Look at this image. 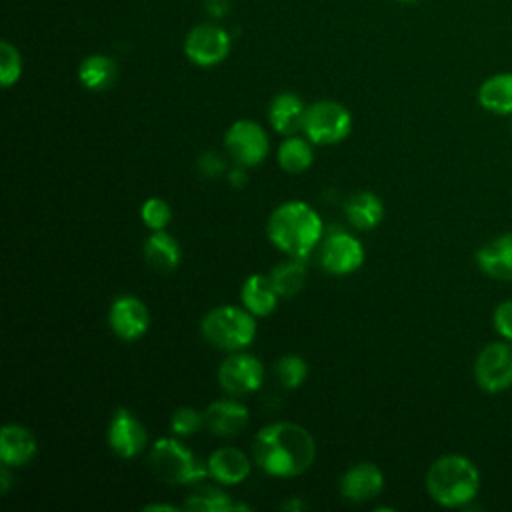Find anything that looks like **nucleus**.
<instances>
[{
    "label": "nucleus",
    "mask_w": 512,
    "mask_h": 512,
    "mask_svg": "<svg viewBox=\"0 0 512 512\" xmlns=\"http://www.w3.org/2000/svg\"><path fill=\"white\" fill-rule=\"evenodd\" d=\"M252 452L266 474L290 478L310 468L316 448L306 428L294 422H274L256 434Z\"/></svg>",
    "instance_id": "nucleus-1"
},
{
    "label": "nucleus",
    "mask_w": 512,
    "mask_h": 512,
    "mask_svg": "<svg viewBox=\"0 0 512 512\" xmlns=\"http://www.w3.org/2000/svg\"><path fill=\"white\" fill-rule=\"evenodd\" d=\"M322 236V220L308 204L300 200H290L280 204L268 218V238L270 242L294 256H308Z\"/></svg>",
    "instance_id": "nucleus-2"
},
{
    "label": "nucleus",
    "mask_w": 512,
    "mask_h": 512,
    "mask_svg": "<svg viewBox=\"0 0 512 512\" xmlns=\"http://www.w3.org/2000/svg\"><path fill=\"white\" fill-rule=\"evenodd\" d=\"M480 488V474L472 460L462 454H444L432 462L426 474L430 498L446 508H460L472 502Z\"/></svg>",
    "instance_id": "nucleus-3"
},
{
    "label": "nucleus",
    "mask_w": 512,
    "mask_h": 512,
    "mask_svg": "<svg viewBox=\"0 0 512 512\" xmlns=\"http://www.w3.org/2000/svg\"><path fill=\"white\" fill-rule=\"evenodd\" d=\"M150 466L154 474L168 484H196L210 474L208 464L176 438H160L154 442Z\"/></svg>",
    "instance_id": "nucleus-4"
},
{
    "label": "nucleus",
    "mask_w": 512,
    "mask_h": 512,
    "mask_svg": "<svg viewBox=\"0 0 512 512\" xmlns=\"http://www.w3.org/2000/svg\"><path fill=\"white\" fill-rule=\"evenodd\" d=\"M200 330L216 348L240 350L254 340L256 320L252 312L238 306H218L202 318Z\"/></svg>",
    "instance_id": "nucleus-5"
},
{
    "label": "nucleus",
    "mask_w": 512,
    "mask_h": 512,
    "mask_svg": "<svg viewBox=\"0 0 512 512\" xmlns=\"http://www.w3.org/2000/svg\"><path fill=\"white\" fill-rule=\"evenodd\" d=\"M350 128V112L334 100H320L306 108L302 130L316 144H336L348 136Z\"/></svg>",
    "instance_id": "nucleus-6"
},
{
    "label": "nucleus",
    "mask_w": 512,
    "mask_h": 512,
    "mask_svg": "<svg viewBox=\"0 0 512 512\" xmlns=\"http://www.w3.org/2000/svg\"><path fill=\"white\" fill-rule=\"evenodd\" d=\"M476 384L488 392L496 394L512 386V342L500 340L486 344L474 362Z\"/></svg>",
    "instance_id": "nucleus-7"
},
{
    "label": "nucleus",
    "mask_w": 512,
    "mask_h": 512,
    "mask_svg": "<svg viewBox=\"0 0 512 512\" xmlns=\"http://www.w3.org/2000/svg\"><path fill=\"white\" fill-rule=\"evenodd\" d=\"M184 52L198 66H216L230 52V34L216 24L202 22L186 34Z\"/></svg>",
    "instance_id": "nucleus-8"
},
{
    "label": "nucleus",
    "mask_w": 512,
    "mask_h": 512,
    "mask_svg": "<svg viewBox=\"0 0 512 512\" xmlns=\"http://www.w3.org/2000/svg\"><path fill=\"white\" fill-rule=\"evenodd\" d=\"M224 146L240 166H256L268 154V136L260 124L252 120H238L228 128Z\"/></svg>",
    "instance_id": "nucleus-9"
},
{
    "label": "nucleus",
    "mask_w": 512,
    "mask_h": 512,
    "mask_svg": "<svg viewBox=\"0 0 512 512\" xmlns=\"http://www.w3.org/2000/svg\"><path fill=\"white\" fill-rule=\"evenodd\" d=\"M264 366L262 362L246 352L230 354L222 360L218 368V382L222 390L234 396L250 394L262 386Z\"/></svg>",
    "instance_id": "nucleus-10"
},
{
    "label": "nucleus",
    "mask_w": 512,
    "mask_h": 512,
    "mask_svg": "<svg viewBox=\"0 0 512 512\" xmlns=\"http://www.w3.org/2000/svg\"><path fill=\"white\" fill-rule=\"evenodd\" d=\"M364 262L362 244L348 232H332L320 246V264L330 274H350L358 270Z\"/></svg>",
    "instance_id": "nucleus-11"
},
{
    "label": "nucleus",
    "mask_w": 512,
    "mask_h": 512,
    "mask_svg": "<svg viewBox=\"0 0 512 512\" xmlns=\"http://www.w3.org/2000/svg\"><path fill=\"white\" fill-rule=\"evenodd\" d=\"M108 444L112 452H116L118 456L134 458L142 452L146 444V428L132 412H128L126 408H120L114 412L110 420Z\"/></svg>",
    "instance_id": "nucleus-12"
},
{
    "label": "nucleus",
    "mask_w": 512,
    "mask_h": 512,
    "mask_svg": "<svg viewBox=\"0 0 512 512\" xmlns=\"http://www.w3.org/2000/svg\"><path fill=\"white\" fill-rule=\"evenodd\" d=\"M110 326L122 340H136L148 328V310L136 296H120L110 308Z\"/></svg>",
    "instance_id": "nucleus-13"
},
{
    "label": "nucleus",
    "mask_w": 512,
    "mask_h": 512,
    "mask_svg": "<svg viewBox=\"0 0 512 512\" xmlns=\"http://www.w3.org/2000/svg\"><path fill=\"white\" fill-rule=\"evenodd\" d=\"M384 488V474L372 462H360L346 470L340 480V492L346 500L366 502L380 494Z\"/></svg>",
    "instance_id": "nucleus-14"
},
{
    "label": "nucleus",
    "mask_w": 512,
    "mask_h": 512,
    "mask_svg": "<svg viewBox=\"0 0 512 512\" xmlns=\"http://www.w3.org/2000/svg\"><path fill=\"white\" fill-rule=\"evenodd\" d=\"M204 420L216 436H236L248 426L250 414L248 408L236 400H216L206 408Z\"/></svg>",
    "instance_id": "nucleus-15"
},
{
    "label": "nucleus",
    "mask_w": 512,
    "mask_h": 512,
    "mask_svg": "<svg viewBox=\"0 0 512 512\" xmlns=\"http://www.w3.org/2000/svg\"><path fill=\"white\" fill-rule=\"evenodd\" d=\"M480 270L498 280H512V232L486 242L476 252Z\"/></svg>",
    "instance_id": "nucleus-16"
},
{
    "label": "nucleus",
    "mask_w": 512,
    "mask_h": 512,
    "mask_svg": "<svg viewBox=\"0 0 512 512\" xmlns=\"http://www.w3.org/2000/svg\"><path fill=\"white\" fill-rule=\"evenodd\" d=\"M208 472L220 484H238L250 474V460L238 448L224 446L210 454L208 458Z\"/></svg>",
    "instance_id": "nucleus-17"
},
{
    "label": "nucleus",
    "mask_w": 512,
    "mask_h": 512,
    "mask_svg": "<svg viewBox=\"0 0 512 512\" xmlns=\"http://www.w3.org/2000/svg\"><path fill=\"white\" fill-rule=\"evenodd\" d=\"M304 116H306V106L300 100V96L292 94V92H282L278 96H274V100L270 102V124L276 132L292 136L298 130L304 128Z\"/></svg>",
    "instance_id": "nucleus-18"
},
{
    "label": "nucleus",
    "mask_w": 512,
    "mask_h": 512,
    "mask_svg": "<svg viewBox=\"0 0 512 512\" xmlns=\"http://www.w3.org/2000/svg\"><path fill=\"white\" fill-rule=\"evenodd\" d=\"M36 452L32 432L20 424H8L0 434V458L6 466H22Z\"/></svg>",
    "instance_id": "nucleus-19"
},
{
    "label": "nucleus",
    "mask_w": 512,
    "mask_h": 512,
    "mask_svg": "<svg viewBox=\"0 0 512 512\" xmlns=\"http://www.w3.org/2000/svg\"><path fill=\"white\" fill-rule=\"evenodd\" d=\"M278 292L272 284L270 276H262V274H252L246 278V282L242 284L240 290V298L242 304L248 312H252L254 316H268L274 308H276V300H278Z\"/></svg>",
    "instance_id": "nucleus-20"
},
{
    "label": "nucleus",
    "mask_w": 512,
    "mask_h": 512,
    "mask_svg": "<svg viewBox=\"0 0 512 512\" xmlns=\"http://www.w3.org/2000/svg\"><path fill=\"white\" fill-rule=\"evenodd\" d=\"M478 104L494 114H512V72L488 76L478 88Z\"/></svg>",
    "instance_id": "nucleus-21"
},
{
    "label": "nucleus",
    "mask_w": 512,
    "mask_h": 512,
    "mask_svg": "<svg viewBox=\"0 0 512 512\" xmlns=\"http://www.w3.org/2000/svg\"><path fill=\"white\" fill-rule=\"evenodd\" d=\"M348 222L358 230H370L384 218V204L372 192L354 194L344 206Z\"/></svg>",
    "instance_id": "nucleus-22"
},
{
    "label": "nucleus",
    "mask_w": 512,
    "mask_h": 512,
    "mask_svg": "<svg viewBox=\"0 0 512 512\" xmlns=\"http://www.w3.org/2000/svg\"><path fill=\"white\" fill-rule=\"evenodd\" d=\"M144 258L152 268L170 272L180 264V246L168 232L154 230L144 244Z\"/></svg>",
    "instance_id": "nucleus-23"
},
{
    "label": "nucleus",
    "mask_w": 512,
    "mask_h": 512,
    "mask_svg": "<svg viewBox=\"0 0 512 512\" xmlns=\"http://www.w3.org/2000/svg\"><path fill=\"white\" fill-rule=\"evenodd\" d=\"M118 68L112 58L106 54H92L86 56L78 68V78L82 86L88 90H104L116 80Z\"/></svg>",
    "instance_id": "nucleus-24"
},
{
    "label": "nucleus",
    "mask_w": 512,
    "mask_h": 512,
    "mask_svg": "<svg viewBox=\"0 0 512 512\" xmlns=\"http://www.w3.org/2000/svg\"><path fill=\"white\" fill-rule=\"evenodd\" d=\"M184 510H198V512H232V510H250L246 504L232 502V498L212 486H202L196 492H192L186 502Z\"/></svg>",
    "instance_id": "nucleus-25"
},
{
    "label": "nucleus",
    "mask_w": 512,
    "mask_h": 512,
    "mask_svg": "<svg viewBox=\"0 0 512 512\" xmlns=\"http://www.w3.org/2000/svg\"><path fill=\"white\" fill-rule=\"evenodd\" d=\"M314 160V154H312V148L306 140L302 138H296V136H290L286 138L280 148H278V164L286 170V172H292V174H298V172H304L306 168H310Z\"/></svg>",
    "instance_id": "nucleus-26"
},
{
    "label": "nucleus",
    "mask_w": 512,
    "mask_h": 512,
    "mask_svg": "<svg viewBox=\"0 0 512 512\" xmlns=\"http://www.w3.org/2000/svg\"><path fill=\"white\" fill-rule=\"evenodd\" d=\"M270 278H272V284H274V288L280 296H294L304 286L306 266L298 258L286 260V262H280L272 270Z\"/></svg>",
    "instance_id": "nucleus-27"
},
{
    "label": "nucleus",
    "mask_w": 512,
    "mask_h": 512,
    "mask_svg": "<svg viewBox=\"0 0 512 512\" xmlns=\"http://www.w3.org/2000/svg\"><path fill=\"white\" fill-rule=\"evenodd\" d=\"M20 74H22V58L18 48L12 42L2 40L0 42V84L4 88H10L12 84L18 82Z\"/></svg>",
    "instance_id": "nucleus-28"
},
{
    "label": "nucleus",
    "mask_w": 512,
    "mask_h": 512,
    "mask_svg": "<svg viewBox=\"0 0 512 512\" xmlns=\"http://www.w3.org/2000/svg\"><path fill=\"white\" fill-rule=\"evenodd\" d=\"M306 362L296 354H286L276 362V376L284 388H298L306 378Z\"/></svg>",
    "instance_id": "nucleus-29"
},
{
    "label": "nucleus",
    "mask_w": 512,
    "mask_h": 512,
    "mask_svg": "<svg viewBox=\"0 0 512 512\" xmlns=\"http://www.w3.org/2000/svg\"><path fill=\"white\" fill-rule=\"evenodd\" d=\"M140 216L144 220V224L152 230H164V226L170 222V206L162 200V198H148L142 204Z\"/></svg>",
    "instance_id": "nucleus-30"
},
{
    "label": "nucleus",
    "mask_w": 512,
    "mask_h": 512,
    "mask_svg": "<svg viewBox=\"0 0 512 512\" xmlns=\"http://www.w3.org/2000/svg\"><path fill=\"white\" fill-rule=\"evenodd\" d=\"M202 422H206V420H204V414H200L198 410L178 408L172 414L170 428L176 436H190V434H196L202 428Z\"/></svg>",
    "instance_id": "nucleus-31"
},
{
    "label": "nucleus",
    "mask_w": 512,
    "mask_h": 512,
    "mask_svg": "<svg viewBox=\"0 0 512 512\" xmlns=\"http://www.w3.org/2000/svg\"><path fill=\"white\" fill-rule=\"evenodd\" d=\"M494 328L504 340L512 342V300H504L496 306Z\"/></svg>",
    "instance_id": "nucleus-32"
},
{
    "label": "nucleus",
    "mask_w": 512,
    "mask_h": 512,
    "mask_svg": "<svg viewBox=\"0 0 512 512\" xmlns=\"http://www.w3.org/2000/svg\"><path fill=\"white\" fill-rule=\"evenodd\" d=\"M198 168H200V172H202L204 176L216 178V176H220L222 170H224V160H222L216 152H206V154L200 156Z\"/></svg>",
    "instance_id": "nucleus-33"
},
{
    "label": "nucleus",
    "mask_w": 512,
    "mask_h": 512,
    "mask_svg": "<svg viewBox=\"0 0 512 512\" xmlns=\"http://www.w3.org/2000/svg\"><path fill=\"white\" fill-rule=\"evenodd\" d=\"M228 180H230V184H232L234 188L244 186V184H246V180H248V176H246V172H244V166H242V168H234V170L230 172Z\"/></svg>",
    "instance_id": "nucleus-34"
},
{
    "label": "nucleus",
    "mask_w": 512,
    "mask_h": 512,
    "mask_svg": "<svg viewBox=\"0 0 512 512\" xmlns=\"http://www.w3.org/2000/svg\"><path fill=\"white\" fill-rule=\"evenodd\" d=\"M8 488H10V474H8V466L4 464V468H2V492L6 494Z\"/></svg>",
    "instance_id": "nucleus-35"
},
{
    "label": "nucleus",
    "mask_w": 512,
    "mask_h": 512,
    "mask_svg": "<svg viewBox=\"0 0 512 512\" xmlns=\"http://www.w3.org/2000/svg\"><path fill=\"white\" fill-rule=\"evenodd\" d=\"M144 510H168V512H176L174 506H168V504H148L144 506Z\"/></svg>",
    "instance_id": "nucleus-36"
},
{
    "label": "nucleus",
    "mask_w": 512,
    "mask_h": 512,
    "mask_svg": "<svg viewBox=\"0 0 512 512\" xmlns=\"http://www.w3.org/2000/svg\"><path fill=\"white\" fill-rule=\"evenodd\" d=\"M398 2H404V4H414V2H418V0H398Z\"/></svg>",
    "instance_id": "nucleus-37"
},
{
    "label": "nucleus",
    "mask_w": 512,
    "mask_h": 512,
    "mask_svg": "<svg viewBox=\"0 0 512 512\" xmlns=\"http://www.w3.org/2000/svg\"><path fill=\"white\" fill-rule=\"evenodd\" d=\"M510 128H512V122H510Z\"/></svg>",
    "instance_id": "nucleus-38"
}]
</instances>
